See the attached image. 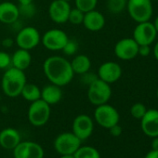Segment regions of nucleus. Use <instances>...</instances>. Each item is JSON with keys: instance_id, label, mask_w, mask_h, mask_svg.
I'll list each match as a JSON object with an SVG mask.
<instances>
[{"instance_id": "39448f33", "label": "nucleus", "mask_w": 158, "mask_h": 158, "mask_svg": "<svg viewBox=\"0 0 158 158\" xmlns=\"http://www.w3.org/2000/svg\"><path fill=\"white\" fill-rule=\"evenodd\" d=\"M51 114L50 105L46 102L39 99L31 102L28 108L27 117L29 123L34 127H43L49 120Z\"/></svg>"}, {"instance_id": "9d476101", "label": "nucleus", "mask_w": 158, "mask_h": 158, "mask_svg": "<svg viewBox=\"0 0 158 158\" xmlns=\"http://www.w3.org/2000/svg\"><path fill=\"white\" fill-rule=\"evenodd\" d=\"M157 36L156 30L153 23L150 21L139 23L133 31V39L139 46L149 45L151 46Z\"/></svg>"}, {"instance_id": "58836bf2", "label": "nucleus", "mask_w": 158, "mask_h": 158, "mask_svg": "<svg viewBox=\"0 0 158 158\" xmlns=\"http://www.w3.org/2000/svg\"><path fill=\"white\" fill-rule=\"evenodd\" d=\"M153 55H154V58L158 60V41L155 43L153 47Z\"/></svg>"}, {"instance_id": "bb28decb", "label": "nucleus", "mask_w": 158, "mask_h": 158, "mask_svg": "<svg viewBox=\"0 0 158 158\" xmlns=\"http://www.w3.org/2000/svg\"><path fill=\"white\" fill-rule=\"evenodd\" d=\"M84 16H85V13L81 11L80 10H78L76 8L71 9L68 22L72 23L73 25H81L83 23Z\"/></svg>"}, {"instance_id": "a19ab883", "label": "nucleus", "mask_w": 158, "mask_h": 158, "mask_svg": "<svg viewBox=\"0 0 158 158\" xmlns=\"http://www.w3.org/2000/svg\"><path fill=\"white\" fill-rule=\"evenodd\" d=\"M60 158H74L73 154H66V155H60Z\"/></svg>"}, {"instance_id": "79ce46f5", "label": "nucleus", "mask_w": 158, "mask_h": 158, "mask_svg": "<svg viewBox=\"0 0 158 158\" xmlns=\"http://www.w3.org/2000/svg\"><path fill=\"white\" fill-rule=\"evenodd\" d=\"M156 97H157V100H158V89H157V90H156Z\"/></svg>"}, {"instance_id": "ea45409f", "label": "nucleus", "mask_w": 158, "mask_h": 158, "mask_svg": "<svg viewBox=\"0 0 158 158\" xmlns=\"http://www.w3.org/2000/svg\"><path fill=\"white\" fill-rule=\"evenodd\" d=\"M152 23H153V26H154V28H155V30H156L157 35H158V16L155 18V20H154V22H153Z\"/></svg>"}, {"instance_id": "f704fd0d", "label": "nucleus", "mask_w": 158, "mask_h": 158, "mask_svg": "<svg viewBox=\"0 0 158 158\" xmlns=\"http://www.w3.org/2000/svg\"><path fill=\"white\" fill-rule=\"evenodd\" d=\"M14 43H15V41H14L12 38H9V37H7V38L3 39V40H2V42H1L2 46H3L4 48H11V47L14 45Z\"/></svg>"}, {"instance_id": "20e7f679", "label": "nucleus", "mask_w": 158, "mask_h": 158, "mask_svg": "<svg viewBox=\"0 0 158 158\" xmlns=\"http://www.w3.org/2000/svg\"><path fill=\"white\" fill-rule=\"evenodd\" d=\"M127 10L130 18L137 23L148 22L152 16V0H127Z\"/></svg>"}, {"instance_id": "e433bc0d", "label": "nucleus", "mask_w": 158, "mask_h": 158, "mask_svg": "<svg viewBox=\"0 0 158 158\" xmlns=\"http://www.w3.org/2000/svg\"><path fill=\"white\" fill-rule=\"evenodd\" d=\"M151 145H152V150L158 151V136L152 138V144Z\"/></svg>"}, {"instance_id": "1a4fd4ad", "label": "nucleus", "mask_w": 158, "mask_h": 158, "mask_svg": "<svg viewBox=\"0 0 158 158\" xmlns=\"http://www.w3.org/2000/svg\"><path fill=\"white\" fill-rule=\"evenodd\" d=\"M69 39L68 35L61 29L52 28L41 36V43L45 48L50 51L62 50L63 47Z\"/></svg>"}, {"instance_id": "a878e982", "label": "nucleus", "mask_w": 158, "mask_h": 158, "mask_svg": "<svg viewBox=\"0 0 158 158\" xmlns=\"http://www.w3.org/2000/svg\"><path fill=\"white\" fill-rule=\"evenodd\" d=\"M75 8L80 10L84 13L96 10L98 0H74Z\"/></svg>"}, {"instance_id": "b1692460", "label": "nucleus", "mask_w": 158, "mask_h": 158, "mask_svg": "<svg viewBox=\"0 0 158 158\" xmlns=\"http://www.w3.org/2000/svg\"><path fill=\"white\" fill-rule=\"evenodd\" d=\"M73 156L74 158H101L99 151L92 146H80Z\"/></svg>"}, {"instance_id": "9b49d317", "label": "nucleus", "mask_w": 158, "mask_h": 158, "mask_svg": "<svg viewBox=\"0 0 158 158\" xmlns=\"http://www.w3.org/2000/svg\"><path fill=\"white\" fill-rule=\"evenodd\" d=\"M94 129V123L92 118L88 114L77 115L72 125V132L82 141L89 139Z\"/></svg>"}, {"instance_id": "2f4dec72", "label": "nucleus", "mask_w": 158, "mask_h": 158, "mask_svg": "<svg viewBox=\"0 0 158 158\" xmlns=\"http://www.w3.org/2000/svg\"><path fill=\"white\" fill-rule=\"evenodd\" d=\"M98 78V75L93 73H90V72H88L86 73H83L81 74V79H82V81L83 83H85L87 86H89V84H91L95 79Z\"/></svg>"}, {"instance_id": "5701e85b", "label": "nucleus", "mask_w": 158, "mask_h": 158, "mask_svg": "<svg viewBox=\"0 0 158 158\" xmlns=\"http://www.w3.org/2000/svg\"><path fill=\"white\" fill-rule=\"evenodd\" d=\"M21 96L27 102H33L41 99V89L33 83H26L21 92Z\"/></svg>"}, {"instance_id": "ddd939ff", "label": "nucleus", "mask_w": 158, "mask_h": 158, "mask_svg": "<svg viewBox=\"0 0 158 158\" xmlns=\"http://www.w3.org/2000/svg\"><path fill=\"white\" fill-rule=\"evenodd\" d=\"M71 9L70 3L67 1L53 0L48 7V16L53 23L63 24L68 22Z\"/></svg>"}, {"instance_id": "4c0bfd02", "label": "nucleus", "mask_w": 158, "mask_h": 158, "mask_svg": "<svg viewBox=\"0 0 158 158\" xmlns=\"http://www.w3.org/2000/svg\"><path fill=\"white\" fill-rule=\"evenodd\" d=\"M34 0H18V2L20 4V6H24V5H29L32 4Z\"/></svg>"}, {"instance_id": "f3484780", "label": "nucleus", "mask_w": 158, "mask_h": 158, "mask_svg": "<svg viewBox=\"0 0 158 158\" xmlns=\"http://www.w3.org/2000/svg\"><path fill=\"white\" fill-rule=\"evenodd\" d=\"M20 18L19 7L10 1L0 3V23L4 24H13Z\"/></svg>"}, {"instance_id": "f8f14e48", "label": "nucleus", "mask_w": 158, "mask_h": 158, "mask_svg": "<svg viewBox=\"0 0 158 158\" xmlns=\"http://www.w3.org/2000/svg\"><path fill=\"white\" fill-rule=\"evenodd\" d=\"M139 45L131 37L120 39L114 46V55L123 60H130L138 56Z\"/></svg>"}, {"instance_id": "4468645a", "label": "nucleus", "mask_w": 158, "mask_h": 158, "mask_svg": "<svg viewBox=\"0 0 158 158\" xmlns=\"http://www.w3.org/2000/svg\"><path fill=\"white\" fill-rule=\"evenodd\" d=\"M44 149L34 141H21L13 149L14 158H44Z\"/></svg>"}, {"instance_id": "412c9836", "label": "nucleus", "mask_w": 158, "mask_h": 158, "mask_svg": "<svg viewBox=\"0 0 158 158\" xmlns=\"http://www.w3.org/2000/svg\"><path fill=\"white\" fill-rule=\"evenodd\" d=\"M32 62V56L29 50L18 48L11 56V65L19 70L25 71Z\"/></svg>"}, {"instance_id": "2eb2a0df", "label": "nucleus", "mask_w": 158, "mask_h": 158, "mask_svg": "<svg viewBox=\"0 0 158 158\" xmlns=\"http://www.w3.org/2000/svg\"><path fill=\"white\" fill-rule=\"evenodd\" d=\"M97 75L102 81L111 85L121 78L122 68L115 61H105L99 67Z\"/></svg>"}, {"instance_id": "6ab92c4d", "label": "nucleus", "mask_w": 158, "mask_h": 158, "mask_svg": "<svg viewBox=\"0 0 158 158\" xmlns=\"http://www.w3.org/2000/svg\"><path fill=\"white\" fill-rule=\"evenodd\" d=\"M21 142L19 131L13 127H7L0 131V146L6 150H13Z\"/></svg>"}, {"instance_id": "aec40b11", "label": "nucleus", "mask_w": 158, "mask_h": 158, "mask_svg": "<svg viewBox=\"0 0 158 158\" xmlns=\"http://www.w3.org/2000/svg\"><path fill=\"white\" fill-rule=\"evenodd\" d=\"M61 98H62L61 88L57 85L49 84L41 89V100L46 102L50 106L59 103Z\"/></svg>"}, {"instance_id": "393cba45", "label": "nucleus", "mask_w": 158, "mask_h": 158, "mask_svg": "<svg viewBox=\"0 0 158 158\" xmlns=\"http://www.w3.org/2000/svg\"><path fill=\"white\" fill-rule=\"evenodd\" d=\"M127 0H107V9L113 14L121 13L125 9H127Z\"/></svg>"}, {"instance_id": "7c9ffc66", "label": "nucleus", "mask_w": 158, "mask_h": 158, "mask_svg": "<svg viewBox=\"0 0 158 158\" xmlns=\"http://www.w3.org/2000/svg\"><path fill=\"white\" fill-rule=\"evenodd\" d=\"M19 10H20V16L23 15L26 18H31L35 14V7L33 3L29 5L19 6Z\"/></svg>"}, {"instance_id": "473e14b6", "label": "nucleus", "mask_w": 158, "mask_h": 158, "mask_svg": "<svg viewBox=\"0 0 158 158\" xmlns=\"http://www.w3.org/2000/svg\"><path fill=\"white\" fill-rule=\"evenodd\" d=\"M151 53V46L149 45H140L139 46V50H138V55L141 57H147Z\"/></svg>"}, {"instance_id": "4be33fe9", "label": "nucleus", "mask_w": 158, "mask_h": 158, "mask_svg": "<svg viewBox=\"0 0 158 158\" xmlns=\"http://www.w3.org/2000/svg\"><path fill=\"white\" fill-rule=\"evenodd\" d=\"M71 66L74 73V74L81 75L90 71L91 68V60L85 54H78L72 60Z\"/></svg>"}, {"instance_id": "f03ea898", "label": "nucleus", "mask_w": 158, "mask_h": 158, "mask_svg": "<svg viewBox=\"0 0 158 158\" xmlns=\"http://www.w3.org/2000/svg\"><path fill=\"white\" fill-rule=\"evenodd\" d=\"M27 83V78L24 71L15 67H10L5 70L1 79V88L4 94L10 98L21 96V92Z\"/></svg>"}, {"instance_id": "0eeeda50", "label": "nucleus", "mask_w": 158, "mask_h": 158, "mask_svg": "<svg viewBox=\"0 0 158 158\" xmlns=\"http://www.w3.org/2000/svg\"><path fill=\"white\" fill-rule=\"evenodd\" d=\"M15 43L19 48L30 51L41 43V35L35 27L26 26L18 31Z\"/></svg>"}, {"instance_id": "c03bdc74", "label": "nucleus", "mask_w": 158, "mask_h": 158, "mask_svg": "<svg viewBox=\"0 0 158 158\" xmlns=\"http://www.w3.org/2000/svg\"><path fill=\"white\" fill-rule=\"evenodd\" d=\"M152 1H156V0H152Z\"/></svg>"}, {"instance_id": "72a5a7b5", "label": "nucleus", "mask_w": 158, "mask_h": 158, "mask_svg": "<svg viewBox=\"0 0 158 158\" xmlns=\"http://www.w3.org/2000/svg\"><path fill=\"white\" fill-rule=\"evenodd\" d=\"M109 131H110V134L112 136H114V137H119L122 134V131L123 130H122V127L118 124H116V125L113 126L112 127H110L109 128Z\"/></svg>"}, {"instance_id": "c85d7f7f", "label": "nucleus", "mask_w": 158, "mask_h": 158, "mask_svg": "<svg viewBox=\"0 0 158 158\" xmlns=\"http://www.w3.org/2000/svg\"><path fill=\"white\" fill-rule=\"evenodd\" d=\"M65 56H73L78 51V43L76 40L69 38L61 50Z\"/></svg>"}, {"instance_id": "423d86ee", "label": "nucleus", "mask_w": 158, "mask_h": 158, "mask_svg": "<svg viewBox=\"0 0 158 158\" xmlns=\"http://www.w3.org/2000/svg\"><path fill=\"white\" fill-rule=\"evenodd\" d=\"M94 119L101 127L109 129L113 126L119 123L120 115L118 111L114 106L104 103L96 106L94 111Z\"/></svg>"}, {"instance_id": "7ed1b4c3", "label": "nucleus", "mask_w": 158, "mask_h": 158, "mask_svg": "<svg viewBox=\"0 0 158 158\" xmlns=\"http://www.w3.org/2000/svg\"><path fill=\"white\" fill-rule=\"evenodd\" d=\"M88 100L95 106L108 103L112 97L111 85L102 81L99 77L88 86Z\"/></svg>"}, {"instance_id": "cd10ccee", "label": "nucleus", "mask_w": 158, "mask_h": 158, "mask_svg": "<svg viewBox=\"0 0 158 158\" xmlns=\"http://www.w3.org/2000/svg\"><path fill=\"white\" fill-rule=\"evenodd\" d=\"M147 111V108L146 106L141 103V102H137V103H134L131 108H130V114L131 115L135 118V119H139L140 120L143 115L145 114Z\"/></svg>"}, {"instance_id": "dca6fc26", "label": "nucleus", "mask_w": 158, "mask_h": 158, "mask_svg": "<svg viewBox=\"0 0 158 158\" xmlns=\"http://www.w3.org/2000/svg\"><path fill=\"white\" fill-rule=\"evenodd\" d=\"M140 127L142 132L150 137L154 138L158 136V110H147L143 117L140 119Z\"/></svg>"}, {"instance_id": "37998d69", "label": "nucleus", "mask_w": 158, "mask_h": 158, "mask_svg": "<svg viewBox=\"0 0 158 158\" xmlns=\"http://www.w3.org/2000/svg\"><path fill=\"white\" fill-rule=\"evenodd\" d=\"M64 1H67V2H69V1H71V0H64Z\"/></svg>"}, {"instance_id": "a211bd4d", "label": "nucleus", "mask_w": 158, "mask_h": 158, "mask_svg": "<svg viewBox=\"0 0 158 158\" xmlns=\"http://www.w3.org/2000/svg\"><path fill=\"white\" fill-rule=\"evenodd\" d=\"M106 20L104 15L102 12L93 10L85 13L82 24L85 26L87 30L90 32H99L102 29H103Z\"/></svg>"}, {"instance_id": "c756f323", "label": "nucleus", "mask_w": 158, "mask_h": 158, "mask_svg": "<svg viewBox=\"0 0 158 158\" xmlns=\"http://www.w3.org/2000/svg\"><path fill=\"white\" fill-rule=\"evenodd\" d=\"M11 65V56L6 51H0V70H7L10 68Z\"/></svg>"}, {"instance_id": "6e6552de", "label": "nucleus", "mask_w": 158, "mask_h": 158, "mask_svg": "<svg viewBox=\"0 0 158 158\" xmlns=\"http://www.w3.org/2000/svg\"><path fill=\"white\" fill-rule=\"evenodd\" d=\"M82 140L78 139L73 132L60 134L54 140V148L60 155L73 154L81 146Z\"/></svg>"}, {"instance_id": "f257e3e1", "label": "nucleus", "mask_w": 158, "mask_h": 158, "mask_svg": "<svg viewBox=\"0 0 158 158\" xmlns=\"http://www.w3.org/2000/svg\"><path fill=\"white\" fill-rule=\"evenodd\" d=\"M43 72L50 84L60 88L71 83L74 76L71 62L60 55H52L43 62Z\"/></svg>"}, {"instance_id": "c9c22d12", "label": "nucleus", "mask_w": 158, "mask_h": 158, "mask_svg": "<svg viewBox=\"0 0 158 158\" xmlns=\"http://www.w3.org/2000/svg\"><path fill=\"white\" fill-rule=\"evenodd\" d=\"M144 158H158V151L151 150V151L145 155Z\"/></svg>"}]
</instances>
